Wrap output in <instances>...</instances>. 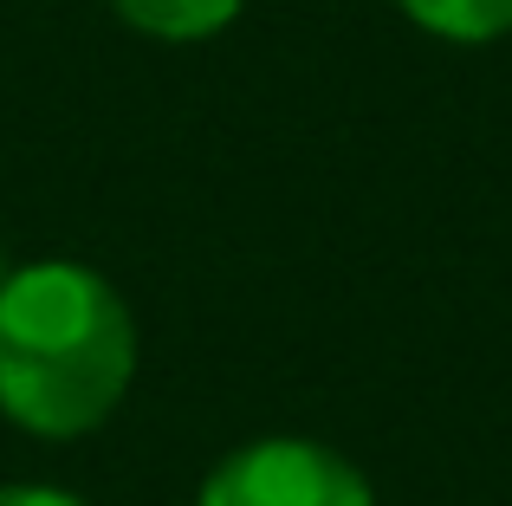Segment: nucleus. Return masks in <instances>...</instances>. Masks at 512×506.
Returning a JSON list of instances; mask_svg holds the SVG:
<instances>
[{
	"label": "nucleus",
	"instance_id": "nucleus-1",
	"mask_svg": "<svg viewBox=\"0 0 512 506\" xmlns=\"http://www.w3.org/2000/svg\"><path fill=\"white\" fill-rule=\"evenodd\" d=\"M137 377V325L104 273L39 260L0 286V409L33 435H85Z\"/></svg>",
	"mask_w": 512,
	"mask_h": 506
},
{
	"label": "nucleus",
	"instance_id": "nucleus-2",
	"mask_svg": "<svg viewBox=\"0 0 512 506\" xmlns=\"http://www.w3.org/2000/svg\"><path fill=\"white\" fill-rule=\"evenodd\" d=\"M195 506H376L357 461H344L325 442L273 435L247 442L201 481Z\"/></svg>",
	"mask_w": 512,
	"mask_h": 506
},
{
	"label": "nucleus",
	"instance_id": "nucleus-3",
	"mask_svg": "<svg viewBox=\"0 0 512 506\" xmlns=\"http://www.w3.org/2000/svg\"><path fill=\"white\" fill-rule=\"evenodd\" d=\"M396 7L448 46H493L512 33V0H396Z\"/></svg>",
	"mask_w": 512,
	"mask_h": 506
},
{
	"label": "nucleus",
	"instance_id": "nucleus-4",
	"mask_svg": "<svg viewBox=\"0 0 512 506\" xmlns=\"http://www.w3.org/2000/svg\"><path fill=\"white\" fill-rule=\"evenodd\" d=\"M111 7L124 13L137 33L188 46V39H214L240 7H247V0H111Z\"/></svg>",
	"mask_w": 512,
	"mask_h": 506
},
{
	"label": "nucleus",
	"instance_id": "nucleus-5",
	"mask_svg": "<svg viewBox=\"0 0 512 506\" xmlns=\"http://www.w3.org/2000/svg\"><path fill=\"white\" fill-rule=\"evenodd\" d=\"M0 506H85V500L59 494V487H0Z\"/></svg>",
	"mask_w": 512,
	"mask_h": 506
},
{
	"label": "nucleus",
	"instance_id": "nucleus-6",
	"mask_svg": "<svg viewBox=\"0 0 512 506\" xmlns=\"http://www.w3.org/2000/svg\"><path fill=\"white\" fill-rule=\"evenodd\" d=\"M0 286H7V247H0Z\"/></svg>",
	"mask_w": 512,
	"mask_h": 506
}]
</instances>
